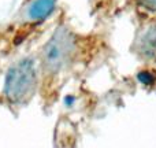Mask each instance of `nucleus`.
Wrapping results in <instances>:
<instances>
[{
	"mask_svg": "<svg viewBox=\"0 0 156 148\" xmlns=\"http://www.w3.org/2000/svg\"><path fill=\"white\" fill-rule=\"evenodd\" d=\"M138 5L151 14H156V0H137Z\"/></svg>",
	"mask_w": 156,
	"mask_h": 148,
	"instance_id": "nucleus-5",
	"label": "nucleus"
},
{
	"mask_svg": "<svg viewBox=\"0 0 156 148\" xmlns=\"http://www.w3.org/2000/svg\"><path fill=\"white\" fill-rule=\"evenodd\" d=\"M56 0H33L26 10V18L30 22H41L52 14Z\"/></svg>",
	"mask_w": 156,
	"mask_h": 148,
	"instance_id": "nucleus-3",
	"label": "nucleus"
},
{
	"mask_svg": "<svg viewBox=\"0 0 156 148\" xmlns=\"http://www.w3.org/2000/svg\"><path fill=\"white\" fill-rule=\"evenodd\" d=\"M138 80H140V82H143V84H152L155 80V77L151 71H141V73L138 74Z\"/></svg>",
	"mask_w": 156,
	"mask_h": 148,
	"instance_id": "nucleus-6",
	"label": "nucleus"
},
{
	"mask_svg": "<svg viewBox=\"0 0 156 148\" xmlns=\"http://www.w3.org/2000/svg\"><path fill=\"white\" fill-rule=\"evenodd\" d=\"M143 51L149 56H156V27L149 30L143 40Z\"/></svg>",
	"mask_w": 156,
	"mask_h": 148,
	"instance_id": "nucleus-4",
	"label": "nucleus"
},
{
	"mask_svg": "<svg viewBox=\"0 0 156 148\" xmlns=\"http://www.w3.org/2000/svg\"><path fill=\"white\" fill-rule=\"evenodd\" d=\"M37 86V69L33 59L25 58L8 69L4 78L5 99L10 103H23L30 99Z\"/></svg>",
	"mask_w": 156,
	"mask_h": 148,
	"instance_id": "nucleus-2",
	"label": "nucleus"
},
{
	"mask_svg": "<svg viewBox=\"0 0 156 148\" xmlns=\"http://www.w3.org/2000/svg\"><path fill=\"white\" fill-rule=\"evenodd\" d=\"M77 51V41L70 29L59 26L43 48L41 66L47 75H55L70 66Z\"/></svg>",
	"mask_w": 156,
	"mask_h": 148,
	"instance_id": "nucleus-1",
	"label": "nucleus"
}]
</instances>
